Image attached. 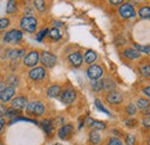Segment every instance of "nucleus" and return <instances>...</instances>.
<instances>
[{"mask_svg": "<svg viewBox=\"0 0 150 145\" xmlns=\"http://www.w3.org/2000/svg\"><path fill=\"white\" fill-rule=\"evenodd\" d=\"M6 89V87H5V83L4 82H0V93L2 92V91Z\"/></svg>", "mask_w": 150, "mask_h": 145, "instance_id": "obj_43", "label": "nucleus"}, {"mask_svg": "<svg viewBox=\"0 0 150 145\" xmlns=\"http://www.w3.org/2000/svg\"><path fill=\"white\" fill-rule=\"evenodd\" d=\"M20 25H21L22 30H24L27 32H34L37 27V20L33 16H24L21 18Z\"/></svg>", "mask_w": 150, "mask_h": 145, "instance_id": "obj_1", "label": "nucleus"}, {"mask_svg": "<svg viewBox=\"0 0 150 145\" xmlns=\"http://www.w3.org/2000/svg\"><path fill=\"white\" fill-rule=\"evenodd\" d=\"M95 105H96V107L99 109V111H102V112H104L105 114H109V115H110V112H109L108 109H106L104 106H103V105H102V103H100L98 99H96V100H95Z\"/></svg>", "mask_w": 150, "mask_h": 145, "instance_id": "obj_29", "label": "nucleus"}, {"mask_svg": "<svg viewBox=\"0 0 150 145\" xmlns=\"http://www.w3.org/2000/svg\"><path fill=\"white\" fill-rule=\"evenodd\" d=\"M127 113L131 114V115L135 114V113H136V106H135L134 104H129V105L127 106Z\"/></svg>", "mask_w": 150, "mask_h": 145, "instance_id": "obj_35", "label": "nucleus"}, {"mask_svg": "<svg viewBox=\"0 0 150 145\" xmlns=\"http://www.w3.org/2000/svg\"><path fill=\"white\" fill-rule=\"evenodd\" d=\"M143 93H144L146 96H148V97H150V85H148V87H146V88L143 89Z\"/></svg>", "mask_w": 150, "mask_h": 145, "instance_id": "obj_42", "label": "nucleus"}, {"mask_svg": "<svg viewBox=\"0 0 150 145\" xmlns=\"http://www.w3.org/2000/svg\"><path fill=\"white\" fill-rule=\"evenodd\" d=\"M88 125L91 126V127L96 128V130H102V129H105V123L102 122V121H96L93 119H88Z\"/></svg>", "mask_w": 150, "mask_h": 145, "instance_id": "obj_18", "label": "nucleus"}, {"mask_svg": "<svg viewBox=\"0 0 150 145\" xmlns=\"http://www.w3.org/2000/svg\"><path fill=\"white\" fill-rule=\"evenodd\" d=\"M34 4H35V6H36V8H37L38 11L43 12V11L45 9V2H44V1H42V0H36Z\"/></svg>", "mask_w": 150, "mask_h": 145, "instance_id": "obj_30", "label": "nucleus"}, {"mask_svg": "<svg viewBox=\"0 0 150 145\" xmlns=\"http://www.w3.org/2000/svg\"><path fill=\"white\" fill-rule=\"evenodd\" d=\"M96 59H97L96 52H94L93 50L87 51V53H86V55H84V61H86L87 63H93Z\"/></svg>", "mask_w": 150, "mask_h": 145, "instance_id": "obj_20", "label": "nucleus"}, {"mask_svg": "<svg viewBox=\"0 0 150 145\" xmlns=\"http://www.w3.org/2000/svg\"><path fill=\"white\" fill-rule=\"evenodd\" d=\"M110 2H111V4H113V5H117V4H121L122 1H121V0H118V1H117V0H111Z\"/></svg>", "mask_w": 150, "mask_h": 145, "instance_id": "obj_45", "label": "nucleus"}, {"mask_svg": "<svg viewBox=\"0 0 150 145\" xmlns=\"http://www.w3.org/2000/svg\"><path fill=\"white\" fill-rule=\"evenodd\" d=\"M18 121H28V122L37 123V121H35V120H31V119H27V118H16V119L12 120V121H11V123H14V122H18Z\"/></svg>", "mask_w": 150, "mask_h": 145, "instance_id": "obj_34", "label": "nucleus"}, {"mask_svg": "<svg viewBox=\"0 0 150 145\" xmlns=\"http://www.w3.org/2000/svg\"><path fill=\"white\" fill-rule=\"evenodd\" d=\"M16 11H18V7H16V2H15V1H8L6 12H7L8 14H13V13H15Z\"/></svg>", "mask_w": 150, "mask_h": 145, "instance_id": "obj_25", "label": "nucleus"}, {"mask_svg": "<svg viewBox=\"0 0 150 145\" xmlns=\"http://www.w3.org/2000/svg\"><path fill=\"white\" fill-rule=\"evenodd\" d=\"M40 61L43 62L44 66L51 68V67H53L56 65L57 58L56 55H53L52 53H50V52H43L40 54Z\"/></svg>", "mask_w": 150, "mask_h": 145, "instance_id": "obj_4", "label": "nucleus"}, {"mask_svg": "<svg viewBox=\"0 0 150 145\" xmlns=\"http://www.w3.org/2000/svg\"><path fill=\"white\" fill-rule=\"evenodd\" d=\"M24 50L22 49H12V50H8L7 53H6V56L8 59H20L21 56L24 55Z\"/></svg>", "mask_w": 150, "mask_h": 145, "instance_id": "obj_14", "label": "nucleus"}, {"mask_svg": "<svg viewBox=\"0 0 150 145\" xmlns=\"http://www.w3.org/2000/svg\"><path fill=\"white\" fill-rule=\"evenodd\" d=\"M134 142H135V137L133 135H128L126 137V143H127V145H133Z\"/></svg>", "mask_w": 150, "mask_h": 145, "instance_id": "obj_39", "label": "nucleus"}, {"mask_svg": "<svg viewBox=\"0 0 150 145\" xmlns=\"http://www.w3.org/2000/svg\"><path fill=\"white\" fill-rule=\"evenodd\" d=\"M19 114V111H16V109H14V108H7V113H6V115L7 116H15V115H18Z\"/></svg>", "mask_w": 150, "mask_h": 145, "instance_id": "obj_37", "label": "nucleus"}, {"mask_svg": "<svg viewBox=\"0 0 150 145\" xmlns=\"http://www.w3.org/2000/svg\"><path fill=\"white\" fill-rule=\"evenodd\" d=\"M60 91H61V89H60L59 85H57V84L51 85V87L47 89V96L51 97V98H56V97H58V96L60 94Z\"/></svg>", "mask_w": 150, "mask_h": 145, "instance_id": "obj_17", "label": "nucleus"}, {"mask_svg": "<svg viewBox=\"0 0 150 145\" xmlns=\"http://www.w3.org/2000/svg\"><path fill=\"white\" fill-rule=\"evenodd\" d=\"M124 55L127 58V59H129V60H134V59H137V58H140V52L139 51H136V50H134V49H126L125 51H124Z\"/></svg>", "mask_w": 150, "mask_h": 145, "instance_id": "obj_16", "label": "nucleus"}, {"mask_svg": "<svg viewBox=\"0 0 150 145\" xmlns=\"http://www.w3.org/2000/svg\"><path fill=\"white\" fill-rule=\"evenodd\" d=\"M89 138H90V142L93 144H98L100 142V134L98 132V130H91Z\"/></svg>", "mask_w": 150, "mask_h": 145, "instance_id": "obj_19", "label": "nucleus"}, {"mask_svg": "<svg viewBox=\"0 0 150 145\" xmlns=\"http://www.w3.org/2000/svg\"><path fill=\"white\" fill-rule=\"evenodd\" d=\"M29 77L34 81H39L45 77V69L43 67H36L29 72Z\"/></svg>", "mask_w": 150, "mask_h": 145, "instance_id": "obj_10", "label": "nucleus"}, {"mask_svg": "<svg viewBox=\"0 0 150 145\" xmlns=\"http://www.w3.org/2000/svg\"><path fill=\"white\" fill-rule=\"evenodd\" d=\"M15 94V89L12 87H6V89L0 93V100L2 103H6L8 100H11L13 98V96Z\"/></svg>", "mask_w": 150, "mask_h": 145, "instance_id": "obj_11", "label": "nucleus"}, {"mask_svg": "<svg viewBox=\"0 0 150 145\" xmlns=\"http://www.w3.org/2000/svg\"><path fill=\"white\" fill-rule=\"evenodd\" d=\"M142 125H143L144 127L150 128V116H148V118H144V119L142 120Z\"/></svg>", "mask_w": 150, "mask_h": 145, "instance_id": "obj_41", "label": "nucleus"}, {"mask_svg": "<svg viewBox=\"0 0 150 145\" xmlns=\"http://www.w3.org/2000/svg\"><path fill=\"white\" fill-rule=\"evenodd\" d=\"M106 100L110 104H120L122 101V96L120 92L118 91H111L109 92V94L106 96Z\"/></svg>", "mask_w": 150, "mask_h": 145, "instance_id": "obj_12", "label": "nucleus"}, {"mask_svg": "<svg viewBox=\"0 0 150 145\" xmlns=\"http://www.w3.org/2000/svg\"><path fill=\"white\" fill-rule=\"evenodd\" d=\"M56 24H57V25H61L62 23H61V22H58V21H56Z\"/></svg>", "mask_w": 150, "mask_h": 145, "instance_id": "obj_46", "label": "nucleus"}, {"mask_svg": "<svg viewBox=\"0 0 150 145\" xmlns=\"http://www.w3.org/2000/svg\"><path fill=\"white\" fill-rule=\"evenodd\" d=\"M42 127H43V129L45 130L46 134H51V131H52V129H53L52 123H51L50 121H47V120H45V121L42 122Z\"/></svg>", "mask_w": 150, "mask_h": 145, "instance_id": "obj_26", "label": "nucleus"}, {"mask_svg": "<svg viewBox=\"0 0 150 145\" xmlns=\"http://www.w3.org/2000/svg\"><path fill=\"white\" fill-rule=\"evenodd\" d=\"M49 36H50V38H52L53 40H58V39H60L61 34H60L59 29H57V28H52L51 30H49Z\"/></svg>", "mask_w": 150, "mask_h": 145, "instance_id": "obj_23", "label": "nucleus"}, {"mask_svg": "<svg viewBox=\"0 0 150 145\" xmlns=\"http://www.w3.org/2000/svg\"><path fill=\"white\" fill-rule=\"evenodd\" d=\"M119 14L124 18H129L135 15V11H134V8H133L131 4H124L119 8Z\"/></svg>", "mask_w": 150, "mask_h": 145, "instance_id": "obj_6", "label": "nucleus"}, {"mask_svg": "<svg viewBox=\"0 0 150 145\" xmlns=\"http://www.w3.org/2000/svg\"><path fill=\"white\" fill-rule=\"evenodd\" d=\"M140 72L143 76L146 77H150V65H146V66H142L140 68Z\"/></svg>", "mask_w": 150, "mask_h": 145, "instance_id": "obj_28", "label": "nucleus"}, {"mask_svg": "<svg viewBox=\"0 0 150 145\" xmlns=\"http://www.w3.org/2000/svg\"><path fill=\"white\" fill-rule=\"evenodd\" d=\"M18 77L16 76H9L8 77V83H9V85L12 87V88H14V87H16L18 85Z\"/></svg>", "mask_w": 150, "mask_h": 145, "instance_id": "obj_31", "label": "nucleus"}, {"mask_svg": "<svg viewBox=\"0 0 150 145\" xmlns=\"http://www.w3.org/2000/svg\"><path fill=\"white\" fill-rule=\"evenodd\" d=\"M139 15L142 18H150V7L144 6L139 11Z\"/></svg>", "mask_w": 150, "mask_h": 145, "instance_id": "obj_24", "label": "nucleus"}, {"mask_svg": "<svg viewBox=\"0 0 150 145\" xmlns=\"http://www.w3.org/2000/svg\"><path fill=\"white\" fill-rule=\"evenodd\" d=\"M54 145H61V144H54Z\"/></svg>", "mask_w": 150, "mask_h": 145, "instance_id": "obj_48", "label": "nucleus"}, {"mask_svg": "<svg viewBox=\"0 0 150 145\" xmlns=\"http://www.w3.org/2000/svg\"><path fill=\"white\" fill-rule=\"evenodd\" d=\"M103 89H105V90H114L115 89V83L111 78H105V80H103Z\"/></svg>", "mask_w": 150, "mask_h": 145, "instance_id": "obj_21", "label": "nucleus"}, {"mask_svg": "<svg viewBox=\"0 0 150 145\" xmlns=\"http://www.w3.org/2000/svg\"><path fill=\"white\" fill-rule=\"evenodd\" d=\"M23 61H24V65H27L29 67H33V66H35L38 61H39V54H38L36 51H33V52L28 53V54L24 56Z\"/></svg>", "mask_w": 150, "mask_h": 145, "instance_id": "obj_8", "label": "nucleus"}, {"mask_svg": "<svg viewBox=\"0 0 150 145\" xmlns=\"http://www.w3.org/2000/svg\"><path fill=\"white\" fill-rule=\"evenodd\" d=\"M6 113H7V108H6V106H5V105H2V104H0V118H2L4 115H6Z\"/></svg>", "mask_w": 150, "mask_h": 145, "instance_id": "obj_40", "label": "nucleus"}, {"mask_svg": "<svg viewBox=\"0 0 150 145\" xmlns=\"http://www.w3.org/2000/svg\"><path fill=\"white\" fill-rule=\"evenodd\" d=\"M4 125H5V120H4V118H0V130L2 129Z\"/></svg>", "mask_w": 150, "mask_h": 145, "instance_id": "obj_44", "label": "nucleus"}, {"mask_svg": "<svg viewBox=\"0 0 150 145\" xmlns=\"http://www.w3.org/2000/svg\"><path fill=\"white\" fill-rule=\"evenodd\" d=\"M9 25V20L6 18H0V29H5Z\"/></svg>", "mask_w": 150, "mask_h": 145, "instance_id": "obj_32", "label": "nucleus"}, {"mask_svg": "<svg viewBox=\"0 0 150 145\" xmlns=\"http://www.w3.org/2000/svg\"><path fill=\"white\" fill-rule=\"evenodd\" d=\"M75 97H76V92L73 89L69 88V89H67V90H65L62 92V94H61V101L64 104H66V105H69V104H72L75 100Z\"/></svg>", "mask_w": 150, "mask_h": 145, "instance_id": "obj_7", "label": "nucleus"}, {"mask_svg": "<svg viewBox=\"0 0 150 145\" xmlns=\"http://www.w3.org/2000/svg\"><path fill=\"white\" fill-rule=\"evenodd\" d=\"M27 112L31 115H42L45 112L44 104L40 101H33L27 105Z\"/></svg>", "mask_w": 150, "mask_h": 145, "instance_id": "obj_2", "label": "nucleus"}, {"mask_svg": "<svg viewBox=\"0 0 150 145\" xmlns=\"http://www.w3.org/2000/svg\"><path fill=\"white\" fill-rule=\"evenodd\" d=\"M149 145H150V138H149Z\"/></svg>", "mask_w": 150, "mask_h": 145, "instance_id": "obj_47", "label": "nucleus"}, {"mask_svg": "<svg viewBox=\"0 0 150 145\" xmlns=\"http://www.w3.org/2000/svg\"><path fill=\"white\" fill-rule=\"evenodd\" d=\"M22 37H23L22 31L14 29V30L7 31V32L5 34V36H4V40H5L6 43H18L19 40L22 39Z\"/></svg>", "mask_w": 150, "mask_h": 145, "instance_id": "obj_3", "label": "nucleus"}, {"mask_svg": "<svg viewBox=\"0 0 150 145\" xmlns=\"http://www.w3.org/2000/svg\"><path fill=\"white\" fill-rule=\"evenodd\" d=\"M68 59H69L71 63H72L73 66H75V67H79V66H81V65H82V61H83V58H82V55H81V53H79V52L72 53V54L68 56Z\"/></svg>", "mask_w": 150, "mask_h": 145, "instance_id": "obj_15", "label": "nucleus"}, {"mask_svg": "<svg viewBox=\"0 0 150 145\" xmlns=\"http://www.w3.org/2000/svg\"><path fill=\"white\" fill-rule=\"evenodd\" d=\"M73 132V126L72 125H65L59 129V132H58V136L61 138V139H66L68 138Z\"/></svg>", "mask_w": 150, "mask_h": 145, "instance_id": "obj_13", "label": "nucleus"}, {"mask_svg": "<svg viewBox=\"0 0 150 145\" xmlns=\"http://www.w3.org/2000/svg\"><path fill=\"white\" fill-rule=\"evenodd\" d=\"M28 105V100L25 97H16L12 100V108L20 111V109H23L24 107H27Z\"/></svg>", "mask_w": 150, "mask_h": 145, "instance_id": "obj_9", "label": "nucleus"}, {"mask_svg": "<svg viewBox=\"0 0 150 145\" xmlns=\"http://www.w3.org/2000/svg\"><path fill=\"white\" fill-rule=\"evenodd\" d=\"M135 49L136 51H141V52H150V46H142V45H139V44H135Z\"/></svg>", "mask_w": 150, "mask_h": 145, "instance_id": "obj_33", "label": "nucleus"}, {"mask_svg": "<svg viewBox=\"0 0 150 145\" xmlns=\"http://www.w3.org/2000/svg\"><path fill=\"white\" fill-rule=\"evenodd\" d=\"M137 107L141 109H146L148 108L150 106V101L148 100V99H146V98H140L139 100H137Z\"/></svg>", "mask_w": 150, "mask_h": 145, "instance_id": "obj_22", "label": "nucleus"}, {"mask_svg": "<svg viewBox=\"0 0 150 145\" xmlns=\"http://www.w3.org/2000/svg\"><path fill=\"white\" fill-rule=\"evenodd\" d=\"M91 89H93L94 91L103 90V81H99V80L94 81V82L91 83Z\"/></svg>", "mask_w": 150, "mask_h": 145, "instance_id": "obj_27", "label": "nucleus"}, {"mask_svg": "<svg viewBox=\"0 0 150 145\" xmlns=\"http://www.w3.org/2000/svg\"><path fill=\"white\" fill-rule=\"evenodd\" d=\"M87 74H88V77H89L90 80L97 81V80H99V77L103 75V69H102V67L98 66V65H93V66H90V67L88 68Z\"/></svg>", "mask_w": 150, "mask_h": 145, "instance_id": "obj_5", "label": "nucleus"}, {"mask_svg": "<svg viewBox=\"0 0 150 145\" xmlns=\"http://www.w3.org/2000/svg\"><path fill=\"white\" fill-rule=\"evenodd\" d=\"M109 145H122V143L120 142V139H118V138H110V141H109Z\"/></svg>", "mask_w": 150, "mask_h": 145, "instance_id": "obj_38", "label": "nucleus"}, {"mask_svg": "<svg viewBox=\"0 0 150 145\" xmlns=\"http://www.w3.org/2000/svg\"><path fill=\"white\" fill-rule=\"evenodd\" d=\"M46 34H49V29H44V30H42V31L37 35L38 42H42V40H43V38H44V36H45Z\"/></svg>", "mask_w": 150, "mask_h": 145, "instance_id": "obj_36", "label": "nucleus"}]
</instances>
